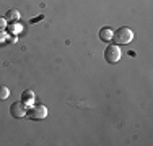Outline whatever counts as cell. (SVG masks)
<instances>
[{
    "label": "cell",
    "mask_w": 153,
    "mask_h": 146,
    "mask_svg": "<svg viewBox=\"0 0 153 146\" xmlns=\"http://www.w3.org/2000/svg\"><path fill=\"white\" fill-rule=\"evenodd\" d=\"M132 39H134L132 29L127 28V26H122V28H119L117 31L112 32V39H111V41H114L116 44H129Z\"/></svg>",
    "instance_id": "1"
},
{
    "label": "cell",
    "mask_w": 153,
    "mask_h": 146,
    "mask_svg": "<svg viewBox=\"0 0 153 146\" xmlns=\"http://www.w3.org/2000/svg\"><path fill=\"white\" fill-rule=\"evenodd\" d=\"M104 60L108 63H117L121 60V49L117 47V44H112V46L106 47V50H104Z\"/></svg>",
    "instance_id": "2"
},
{
    "label": "cell",
    "mask_w": 153,
    "mask_h": 146,
    "mask_svg": "<svg viewBox=\"0 0 153 146\" xmlns=\"http://www.w3.org/2000/svg\"><path fill=\"white\" fill-rule=\"evenodd\" d=\"M28 117H30L31 120H42L47 117V109L46 105L42 104H38V105H33L31 111L28 112Z\"/></svg>",
    "instance_id": "3"
},
{
    "label": "cell",
    "mask_w": 153,
    "mask_h": 146,
    "mask_svg": "<svg viewBox=\"0 0 153 146\" xmlns=\"http://www.w3.org/2000/svg\"><path fill=\"white\" fill-rule=\"evenodd\" d=\"M26 105L25 102H15V104L10 105V114H12L15 119H21V117L26 115Z\"/></svg>",
    "instance_id": "4"
},
{
    "label": "cell",
    "mask_w": 153,
    "mask_h": 146,
    "mask_svg": "<svg viewBox=\"0 0 153 146\" xmlns=\"http://www.w3.org/2000/svg\"><path fill=\"white\" fill-rule=\"evenodd\" d=\"M112 32H114V31H112L111 28H103L100 31V39H101V41H111V39H112Z\"/></svg>",
    "instance_id": "5"
},
{
    "label": "cell",
    "mask_w": 153,
    "mask_h": 146,
    "mask_svg": "<svg viewBox=\"0 0 153 146\" xmlns=\"http://www.w3.org/2000/svg\"><path fill=\"white\" fill-rule=\"evenodd\" d=\"M21 101L26 102V104H31V102L34 101V94H33L31 91H25V93L21 94Z\"/></svg>",
    "instance_id": "6"
},
{
    "label": "cell",
    "mask_w": 153,
    "mask_h": 146,
    "mask_svg": "<svg viewBox=\"0 0 153 146\" xmlns=\"http://www.w3.org/2000/svg\"><path fill=\"white\" fill-rule=\"evenodd\" d=\"M18 18H20V13H18V10H10V12L5 15V20H7V21H16Z\"/></svg>",
    "instance_id": "7"
},
{
    "label": "cell",
    "mask_w": 153,
    "mask_h": 146,
    "mask_svg": "<svg viewBox=\"0 0 153 146\" xmlns=\"http://www.w3.org/2000/svg\"><path fill=\"white\" fill-rule=\"evenodd\" d=\"M10 96V89L7 86H0V101L7 99V97Z\"/></svg>",
    "instance_id": "8"
},
{
    "label": "cell",
    "mask_w": 153,
    "mask_h": 146,
    "mask_svg": "<svg viewBox=\"0 0 153 146\" xmlns=\"http://www.w3.org/2000/svg\"><path fill=\"white\" fill-rule=\"evenodd\" d=\"M5 26H7V20L5 18H0V32L5 29Z\"/></svg>",
    "instance_id": "9"
}]
</instances>
